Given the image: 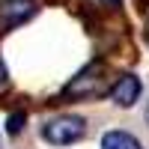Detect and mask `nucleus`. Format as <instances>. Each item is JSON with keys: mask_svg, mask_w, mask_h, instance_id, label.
<instances>
[{"mask_svg": "<svg viewBox=\"0 0 149 149\" xmlns=\"http://www.w3.org/2000/svg\"><path fill=\"white\" fill-rule=\"evenodd\" d=\"M84 131H86V122L81 116H57L51 122H45V128H42V137L48 143H54V146H66V143H74V140H81L84 137Z\"/></svg>", "mask_w": 149, "mask_h": 149, "instance_id": "2", "label": "nucleus"}, {"mask_svg": "<svg viewBox=\"0 0 149 149\" xmlns=\"http://www.w3.org/2000/svg\"><path fill=\"white\" fill-rule=\"evenodd\" d=\"M24 122H27V116H24V110H18V113H12V116H9L6 131H9V134H18V131L24 128Z\"/></svg>", "mask_w": 149, "mask_h": 149, "instance_id": "6", "label": "nucleus"}, {"mask_svg": "<svg viewBox=\"0 0 149 149\" xmlns=\"http://www.w3.org/2000/svg\"><path fill=\"white\" fill-rule=\"evenodd\" d=\"M146 39H149V9H146Z\"/></svg>", "mask_w": 149, "mask_h": 149, "instance_id": "9", "label": "nucleus"}, {"mask_svg": "<svg viewBox=\"0 0 149 149\" xmlns=\"http://www.w3.org/2000/svg\"><path fill=\"white\" fill-rule=\"evenodd\" d=\"M102 149H143V146L128 131H107L102 137Z\"/></svg>", "mask_w": 149, "mask_h": 149, "instance_id": "5", "label": "nucleus"}, {"mask_svg": "<svg viewBox=\"0 0 149 149\" xmlns=\"http://www.w3.org/2000/svg\"><path fill=\"white\" fill-rule=\"evenodd\" d=\"M66 95L72 98H98L110 93V72L104 63H90L86 69H81L74 78L66 84Z\"/></svg>", "mask_w": 149, "mask_h": 149, "instance_id": "1", "label": "nucleus"}, {"mask_svg": "<svg viewBox=\"0 0 149 149\" xmlns=\"http://www.w3.org/2000/svg\"><path fill=\"white\" fill-rule=\"evenodd\" d=\"M102 6H107V9H113V6H119V0H98Z\"/></svg>", "mask_w": 149, "mask_h": 149, "instance_id": "8", "label": "nucleus"}, {"mask_svg": "<svg viewBox=\"0 0 149 149\" xmlns=\"http://www.w3.org/2000/svg\"><path fill=\"white\" fill-rule=\"evenodd\" d=\"M146 122H149V107H146Z\"/></svg>", "mask_w": 149, "mask_h": 149, "instance_id": "10", "label": "nucleus"}, {"mask_svg": "<svg viewBox=\"0 0 149 149\" xmlns=\"http://www.w3.org/2000/svg\"><path fill=\"white\" fill-rule=\"evenodd\" d=\"M36 12H39L36 0H0V33H9V30L21 27Z\"/></svg>", "mask_w": 149, "mask_h": 149, "instance_id": "3", "label": "nucleus"}, {"mask_svg": "<svg viewBox=\"0 0 149 149\" xmlns=\"http://www.w3.org/2000/svg\"><path fill=\"white\" fill-rule=\"evenodd\" d=\"M9 90V72H6V66H3V60H0V95H3Z\"/></svg>", "mask_w": 149, "mask_h": 149, "instance_id": "7", "label": "nucleus"}, {"mask_svg": "<svg viewBox=\"0 0 149 149\" xmlns=\"http://www.w3.org/2000/svg\"><path fill=\"white\" fill-rule=\"evenodd\" d=\"M110 98H113L119 107H131L140 98V81L134 78V74H119L116 84L110 86Z\"/></svg>", "mask_w": 149, "mask_h": 149, "instance_id": "4", "label": "nucleus"}]
</instances>
